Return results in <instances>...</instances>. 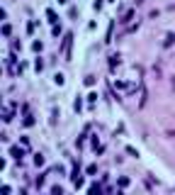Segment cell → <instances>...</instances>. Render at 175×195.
<instances>
[{
  "label": "cell",
  "instance_id": "cell-1",
  "mask_svg": "<svg viewBox=\"0 0 175 195\" xmlns=\"http://www.w3.org/2000/svg\"><path fill=\"white\" fill-rule=\"evenodd\" d=\"M34 163H37V166H42V163H44V156H42V154H37V156H34Z\"/></svg>",
  "mask_w": 175,
  "mask_h": 195
},
{
  "label": "cell",
  "instance_id": "cell-2",
  "mask_svg": "<svg viewBox=\"0 0 175 195\" xmlns=\"http://www.w3.org/2000/svg\"><path fill=\"white\" fill-rule=\"evenodd\" d=\"M173 42H175V37H173V34H168V37H166V47H173Z\"/></svg>",
  "mask_w": 175,
  "mask_h": 195
},
{
  "label": "cell",
  "instance_id": "cell-3",
  "mask_svg": "<svg viewBox=\"0 0 175 195\" xmlns=\"http://www.w3.org/2000/svg\"><path fill=\"white\" fill-rule=\"evenodd\" d=\"M12 156H15V158H20V156H22V151H20L17 146H12Z\"/></svg>",
  "mask_w": 175,
  "mask_h": 195
},
{
  "label": "cell",
  "instance_id": "cell-4",
  "mask_svg": "<svg viewBox=\"0 0 175 195\" xmlns=\"http://www.w3.org/2000/svg\"><path fill=\"white\" fill-rule=\"evenodd\" d=\"M166 137H170V139H175V132H166Z\"/></svg>",
  "mask_w": 175,
  "mask_h": 195
},
{
  "label": "cell",
  "instance_id": "cell-5",
  "mask_svg": "<svg viewBox=\"0 0 175 195\" xmlns=\"http://www.w3.org/2000/svg\"><path fill=\"white\" fill-rule=\"evenodd\" d=\"M136 3H141V0H136Z\"/></svg>",
  "mask_w": 175,
  "mask_h": 195
}]
</instances>
